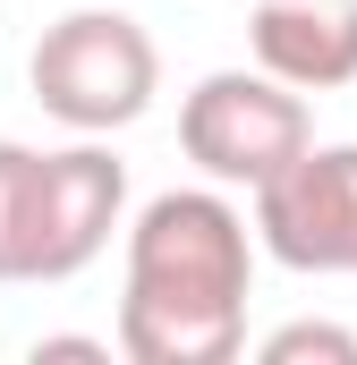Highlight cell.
Returning <instances> with one entry per match:
<instances>
[{"label":"cell","mask_w":357,"mask_h":365,"mask_svg":"<svg viewBox=\"0 0 357 365\" xmlns=\"http://www.w3.org/2000/svg\"><path fill=\"white\" fill-rule=\"evenodd\" d=\"M119 212H128V162L111 145H94V136L60 145L43 162V255H34V280H77L111 247Z\"/></svg>","instance_id":"cell-5"},{"label":"cell","mask_w":357,"mask_h":365,"mask_svg":"<svg viewBox=\"0 0 357 365\" xmlns=\"http://www.w3.org/2000/svg\"><path fill=\"white\" fill-rule=\"evenodd\" d=\"M247 212L221 187H171L128 221L119 357L128 365H230L247 349Z\"/></svg>","instance_id":"cell-1"},{"label":"cell","mask_w":357,"mask_h":365,"mask_svg":"<svg viewBox=\"0 0 357 365\" xmlns=\"http://www.w3.org/2000/svg\"><path fill=\"white\" fill-rule=\"evenodd\" d=\"M306 145H315V110H306V93L281 86L272 68H213L178 102V153L213 187H247L256 195Z\"/></svg>","instance_id":"cell-3"},{"label":"cell","mask_w":357,"mask_h":365,"mask_svg":"<svg viewBox=\"0 0 357 365\" xmlns=\"http://www.w3.org/2000/svg\"><path fill=\"white\" fill-rule=\"evenodd\" d=\"M256 238L289 272H357V145H306L256 187Z\"/></svg>","instance_id":"cell-4"},{"label":"cell","mask_w":357,"mask_h":365,"mask_svg":"<svg viewBox=\"0 0 357 365\" xmlns=\"http://www.w3.org/2000/svg\"><path fill=\"white\" fill-rule=\"evenodd\" d=\"M26 357L34 365H111V340H77V331H51V340H34V349H26Z\"/></svg>","instance_id":"cell-9"},{"label":"cell","mask_w":357,"mask_h":365,"mask_svg":"<svg viewBox=\"0 0 357 365\" xmlns=\"http://www.w3.org/2000/svg\"><path fill=\"white\" fill-rule=\"evenodd\" d=\"M256 357H264V365H306V357H323V365H357V331H341V323H281Z\"/></svg>","instance_id":"cell-8"},{"label":"cell","mask_w":357,"mask_h":365,"mask_svg":"<svg viewBox=\"0 0 357 365\" xmlns=\"http://www.w3.org/2000/svg\"><path fill=\"white\" fill-rule=\"evenodd\" d=\"M43 162L51 153L0 136V280H34V255H43Z\"/></svg>","instance_id":"cell-7"},{"label":"cell","mask_w":357,"mask_h":365,"mask_svg":"<svg viewBox=\"0 0 357 365\" xmlns=\"http://www.w3.org/2000/svg\"><path fill=\"white\" fill-rule=\"evenodd\" d=\"M247 43H256V68H272L298 93L357 86V0H256Z\"/></svg>","instance_id":"cell-6"},{"label":"cell","mask_w":357,"mask_h":365,"mask_svg":"<svg viewBox=\"0 0 357 365\" xmlns=\"http://www.w3.org/2000/svg\"><path fill=\"white\" fill-rule=\"evenodd\" d=\"M26 86L34 102L77 128V136H111V128H136L162 93V51L154 34L128 17V9H69L43 26L34 60H26Z\"/></svg>","instance_id":"cell-2"}]
</instances>
